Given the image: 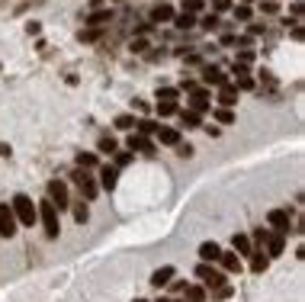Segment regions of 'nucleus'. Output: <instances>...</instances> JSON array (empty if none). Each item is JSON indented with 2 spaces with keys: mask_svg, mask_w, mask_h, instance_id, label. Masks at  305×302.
I'll return each mask as SVG.
<instances>
[{
  "mask_svg": "<svg viewBox=\"0 0 305 302\" xmlns=\"http://www.w3.org/2000/svg\"><path fill=\"white\" fill-rule=\"evenodd\" d=\"M135 126H138V119L132 116V113H119V116H116V129H119V132H132Z\"/></svg>",
  "mask_w": 305,
  "mask_h": 302,
  "instance_id": "393cba45",
  "label": "nucleus"
},
{
  "mask_svg": "<svg viewBox=\"0 0 305 302\" xmlns=\"http://www.w3.org/2000/svg\"><path fill=\"white\" fill-rule=\"evenodd\" d=\"M212 4H215L212 13H225V10H231V0H212Z\"/></svg>",
  "mask_w": 305,
  "mask_h": 302,
  "instance_id": "a18cd8bd",
  "label": "nucleus"
},
{
  "mask_svg": "<svg viewBox=\"0 0 305 302\" xmlns=\"http://www.w3.org/2000/svg\"><path fill=\"white\" fill-rule=\"evenodd\" d=\"M267 235H270L267 228H257V232L251 235V245H263V241H267Z\"/></svg>",
  "mask_w": 305,
  "mask_h": 302,
  "instance_id": "a19ab883",
  "label": "nucleus"
},
{
  "mask_svg": "<svg viewBox=\"0 0 305 302\" xmlns=\"http://www.w3.org/2000/svg\"><path fill=\"white\" fill-rule=\"evenodd\" d=\"M218 264H222L225 273H238L241 270V257L235 254V251H222V254H218Z\"/></svg>",
  "mask_w": 305,
  "mask_h": 302,
  "instance_id": "a211bd4d",
  "label": "nucleus"
},
{
  "mask_svg": "<svg viewBox=\"0 0 305 302\" xmlns=\"http://www.w3.org/2000/svg\"><path fill=\"white\" fill-rule=\"evenodd\" d=\"M129 151H141V154H154V142L148 135H138V132H132L129 142H126Z\"/></svg>",
  "mask_w": 305,
  "mask_h": 302,
  "instance_id": "1a4fd4ad",
  "label": "nucleus"
},
{
  "mask_svg": "<svg viewBox=\"0 0 305 302\" xmlns=\"http://www.w3.org/2000/svg\"><path fill=\"white\" fill-rule=\"evenodd\" d=\"M235 42H238L241 48H251V35H235Z\"/></svg>",
  "mask_w": 305,
  "mask_h": 302,
  "instance_id": "de8ad7c7",
  "label": "nucleus"
},
{
  "mask_svg": "<svg viewBox=\"0 0 305 302\" xmlns=\"http://www.w3.org/2000/svg\"><path fill=\"white\" fill-rule=\"evenodd\" d=\"M202 4H206V0H183V10H187V13H193V16H196L199 10H202Z\"/></svg>",
  "mask_w": 305,
  "mask_h": 302,
  "instance_id": "e433bc0d",
  "label": "nucleus"
},
{
  "mask_svg": "<svg viewBox=\"0 0 305 302\" xmlns=\"http://www.w3.org/2000/svg\"><path fill=\"white\" fill-rule=\"evenodd\" d=\"M263 245H267V257H279V254L286 251V235H276V232H270Z\"/></svg>",
  "mask_w": 305,
  "mask_h": 302,
  "instance_id": "ddd939ff",
  "label": "nucleus"
},
{
  "mask_svg": "<svg viewBox=\"0 0 305 302\" xmlns=\"http://www.w3.org/2000/svg\"><path fill=\"white\" fill-rule=\"evenodd\" d=\"M71 212H74V222L77 225H84V222L90 219V209H87V203H84V199L80 203H71Z\"/></svg>",
  "mask_w": 305,
  "mask_h": 302,
  "instance_id": "a878e982",
  "label": "nucleus"
},
{
  "mask_svg": "<svg viewBox=\"0 0 305 302\" xmlns=\"http://www.w3.org/2000/svg\"><path fill=\"white\" fill-rule=\"evenodd\" d=\"M39 219H42V228H45V238H58L61 222H58V209H55L52 199H42L39 203Z\"/></svg>",
  "mask_w": 305,
  "mask_h": 302,
  "instance_id": "f03ea898",
  "label": "nucleus"
},
{
  "mask_svg": "<svg viewBox=\"0 0 305 302\" xmlns=\"http://www.w3.org/2000/svg\"><path fill=\"white\" fill-rule=\"evenodd\" d=\"M276 10H279V7L273 4V0H267V4H263V13H276Z\"/></svg>",
  "mask_w": 305,
  "mask_h": 302,
  "instance_id": "8fccbe9b",
  "label": "nucleus"
},
{
  "mask_svg": "<svg viewBox=\"0 0 305 302\" xmlns=\"http://www.w3.org/2000/svg\"><path fill=\"white\" fill-rule=\"evenodd\" d=\"M177 113V100H157V116H174Z\"/></svg>",
  "mask_w": 305,
  "mask_h": 302,
  "instance_id": "c756f323",
  "label": "nucleus"
},
{
  "mask_svg": "<svg viewBox=\"0 0 305 302\" xmlns=\"http://www.w3.org/2000/svg\"><path fill=\"white\" fill-rule=\"evenodd\" d=\"M116 4H126V0H116Z\"/></svg>",
  "mask_w": 305,
  "mask_h": 302,
  "instance_id": "13d9d810",
  "label": "nucleus"
},
{
  "mask_svg": "<svg viewBox=\"0 0 305 302\" xmlns=\"http://www.w3.org/2000/svg\"><path fill=\"white\" fill-rule=\"evenodd\" d=\"M96 151H100V154H109V158H113V154L119 151V142H116L113 135H103L100 142H96Z\"/></svg>",
  "mask_w": 305,
  "mask_h": 302,
  "instance_id": "5701e85b",
  "label": "nucleus"
},
{
  "mask_svg": "<svg viewBox=\"0 0 305 302\" xmlns=\"http://www.w3.org/2000/svg\"><path fill=\"white\" fill-rule=\"evenodd\" d=\"M212 113H215V119H218L222 126H231V123H235V113L225 110V106H218V110H212Z\"/></svg>",
  "mask_w": 305,
  "mask_h": 302,
  "instance_id": "7c9ffc66",
  "label": "nucleus"
},
{
  "mask_svg": "<svg viewBox=\"0 0 305 302\" xmlns=\"http://www.w3.org/2000/svg\"><path fill=\"white\" fill-rule=\"evenodd\" d=\"M174 276H177V270L170 267V264H164V267H157V270L151 273V280H148V283H151L154 289H161V286H167L170 280H174Z\"/></svg>",
  "mask_w": 305,
  "mask_h": 302,
  "instance_id": "f8f14e48",
  "label": "nucleus"
},
{
  "mask_svg": "<svg viewBox=\"0 0 305 302\" xmlns=\"http://www.w3.org/2000/svg\"><path fill=\"white\" fill-rule=\"evenodd\" d=\"M231 293H235V289H231V286L225 283V286H218V289H215V293H212V299H228Z\"/></svg>",
  "mask_w": 305,
  "mask_h": 302,
  "instance_id": "79ce46f5",
  "label": "nucleus"
},
{
  "mask_svg": "<svg viewBox=\"0 0 305 302\" xmlns=\"http://www.w3.org/2000/svg\"><path fill=\"white\" fill-rule=\"evenodd\" d=\"M48 199H52L55 203V209L61 212V209H68L71 206V199H68V184H65V180H48Z\"/></svg>",
  "mask_w": 305,
  "mask_h": 302,
  "instance_id": "39448f33",
  "label": "nucleus"
},
{
  "mask_svg": "<svg viewBox=\"0 0 305 302\" xmlns=\"http://www.w3.org/2000/svg\"><path fill=\"white\" fill-rule=\"evenodd\" d=\"M10 209H13V215H16L19 225H32L35 219H39V209L32 206V199L26 196V193H16L13 203H10Z\"/></svg>",
  "mask_w": 305,
  "mask_h": 302,
  "instance_id": "f257e3e1",
  "label": "nucleus"
},
{
  "mask_svg": "<svg viewBox=\"0 0 305 302\" xmlns=\"http://www.w3.org/2000/svg\"><path fill=\"white\" fill-rule=\"evenodd\" d=\"M238 62H241V65H251V62H254V52H251V48H241V52H238Z\"/></svg>",
  "mask_w": 305,
  "mask_h": 302,
  "instance_id": "37998d69",
  "label": "nucleus"
},
{
  "mask_svg": "<svg viewBox=\"0 0 305 302\" xmlns=\"http://www.w3.org/2000/svg\"><path fill=\"white\" fill-rule=\"evenodd\" d=\"M187 110H193V113H209L212 110V103H209V93H206L202 87H196V90H193V96H190V106H187Z\"/></svg>",
  "mask_w": 305,
  "mask_h": 302,
  "instance_id": "9d476101",
  "label": "nucleus"
},
{
  "mask_svg": "<svg viewBox=\"0 0 305 302\" xmlns=\"http://www.w3.org/2000/svg\"><path fill=\"white\" fill-rule=\"evenodd\" d=\"M241 4H248V7H251V4H254V0H241Z\"/></svg>",
  "mask_w": 305,
  "mask_h": 302,
  "instance_id": "864d4df0",
  "label": "nucleus"
},
{
  "mask_svg": "<svg viewBox=\"0 0 305 302\" xmlns=\"http://www.w3.org/2000/svg\"><path fill=\"white\" fill-rule=\"evenodd\" d=\"M222 45H225V48H228V45H235V35L225 32V35H222Z\"/></svg>",
  "mask_w": 305,
  "mask_h": 302,
  "instance_id": "3c124183",
  "label": "nucleus"
},
{
  "mask_svg": "<svg viewBox=\"0 0 305 302\" xmlns=\"http://www.w3.org/2000/svg\"><path fill=\"white\" fill-rule=\"evenodd\" d=\"M218 254H222V248H218L215 241H202V245H199V260L202 264H215Z\"/></svg>",
  "mask_w": 305,
  "mask_h": 302,
  "instance_id": "f3484780",
  "label": "nucleus"
},
{
  "mask_svg": "<svg viewBox=\"0 0 305 302\" xmlns=\"http://www.w3.org/2000/svg\"><path fill=\"white\" fill-rule=\"evenodd\" d=\"M231 245H235V254H238V257H248L251 251H254V245H251L248 235H235V238H231Z\"/></svg>",
  "mask_w": 305,
  "mask_h": 302,
  "instance_id": "aec40b11",
  "label": "nucleus"
},
{
  "mask_svg": "<svg viewBox=\"0 0 305 302\" xmlns=\"http://www.w3.org/2000/svg\"><path fill=\"white\" fill-rule=\"evenodd\" d=\"M183 296H187V302H206V289L202 286H187Z\"/></svg>",
  "mask_w": 305,
  "mask_h": 302,
  "instance_id": "c85d7f7f",
  "label": "nucleus"
},
{
  "mask_svg": "<svg viewBox=\"0 0 305 302\" xmlns=\"http://www.w3.org/2000/svg\"><path fill=\"white\" fill-rule=\"evenodd\" d=\"M96 184H100V190H106V193H113L116 190V184H119V167H100V180H96Z\"/></svg>",
  "mask_w": 305,
  "mask_h": 302,
  "instance_id": "9b49d317",
  "label": "nucleus"
},
{
  "mask_svg": "<svg viewBox=\"0 0 305 302\" xmlns=\"http://www.w3.org/2000/svg\"><path fill=\"white\" fill-rule=\"evenodd\" d=\"M174 148H177V154H180V158H193V154H196V148H193V145H174Z\"/></svg>",
  "mask_w": 305,
  "mask_h": 302,
  "instance_id": "58836bf2",
  "label": "nucleus"
},
{
  "mask_svg": "<svg viewBox=\"0 0 305 302\" xmlns=\"http://www.w3.org/2000/svg\"><path fill=\"white\" fill-rule=\"evenodd\" d=\"M77 167H84V171H93V167H96V154L93 151H77Z\"/></svg>",
  "mask_w": 305,
  "mask_h": 302,
  "instance_id": "bb28decb",
  "label": "nucleus"
},
{
  "mask_svg": "<svg viewBox=\"0 0 305 302\" xmlns=\"http://www.w3.org/2000/svg\"><path fill=\"white\" fill-rule=\"evenodd\" d=\"M170 19H174V7H170V4H157L151 13H148L151 26H154V23H170Z\"/></svg>",
  "mask_w": 305,
  "mask_h": 302,
  "instance_id": "2eb2a0df",
  "label": "nucleus"
},
{
  "mask_svg": "<svg viewBox=\"0 0 305 302\" xmlns=\"http://www.w3.org/2000/svg\"><path fill=\"white\" fill-rule=\"evenodd\" d=\"M180 90L177 87H157V100H177Z\"/></svg>",
  "mask_w": 305,
  "mask_h": 302,
  "instance_id": "f704fd0d",
  "label": "nucleus"
},
{
  "mask_svg": "<svg viewBox=\"0 0 305 302\" xmlns=\"http://www.w3.org/2000/svg\"><path fill=\"white\" fill-rule=\"evenodd\" d=\"M170 23H174L177 29H183V32H187V29H193V26H196V16L183 10V13H174V19H170Z\"/></svg>",
  "mask_w": 305,
  "mask_h": 302,
  "instance_id": "4be33fe9",
  "label": "nucleus"
},
{
  "mask_svg": "<svg viewBox=\"0 0 305 302\" xmlns=\"http://www.w3.org/2000/svg\"><path fill=\"white\" fill-rule=\"evenodd\" d=\"M106 23H113V10H103V7H100V10H93V13L87 16V26H90V29H103Z\"/></svg>",
  "mask_w": 305,
  "mask_h": 302,
  "instance_id": "dca6fc26",
  "label": "nucleus"
},
{
  "mask_svg": "<svg viewBox=\"0 0 305 302\" xmlns=\"http://www.w3.org/2000/svg\"><path fill=\"white\" fill-rule=\"evenodd\" d=\"M103 29H80V42H100Z\"/></svg>",
  "mask_w": 305,
  "mask_h": 302,
  "instance_id": "473e14b6",
  "label": "nucleus"
},
{
  "mask_svg": "<svg viewBox=\"0 0 305 302\" xmlns=\"http://www.w3.org/2000/svg\"><path fill=\"white\" fill-rule=\"evenodd\" d=\"M151 32V23H138L135 26V35H148Z\"/></svg>",
  "mask_w": 305,
  "mask_h": 302,
  "instance_id": "49530a36",
  "label": "nucleus"
},
{
  "mask_svg": "<svg viewBox=\"0 0 305 302\" xmlns=\"http://www.w3.org/2000/svg\"><path fill=\"white\" fill-rule=\"evenodd\" d=\"M196 276L202 280V289H212V293H215L218 286H225V283H228L225 270L212 267V264H202V260H199V267H196Z\"/></svg>",
  "mask_w": 305,
  "mask_h": 302,
  "instance_id": "7ed1b4c3",
  "label": "nucleus"
},
{
  "mask_svg": "<svg viewBox=\"0 0 305 302\" xmlns=\"http://www.w3.org/2000/svg\"><path fill=\"white\" fill-rule=\"evenodd\" d=\"M71 184L80 187V196H84V199H96V193H100L96 177H90V171H84V167H77V171L71 174Z\"/></svg>",
  "mask_w": 305,
  "mask_h": 302,
  "instance_id": "20e7f679",
  "label": "nucleus"
},
{
  "mask_svg": "<svg viewBox=\"0 0 305 302\" xmlns=\"http://www.w3.org/2000/svg\"><path fill=\"white\" fill-rule=\"evenodd\" d=\"M157 302H170V299H157Z\"/></svg>",
  "mask_w": 305,
  "mask_h": 302,
  "instance_id": "4d7b16f0",
  "label": "nucleus"
},
{
  "mask_svg": "<svg viewBox=\"0 0 305 302\" xmlns=\"http://www.w3.org/2000/svg\"><path fill=\"white\" fill-rule=\"evenodd\" d=\"M0 158H10V145H0Z\"/></svg>",
  "mask_w": 305,
  "mask_h": 302,
  "instance_id": "603ef678",
  "label": "nucleus"
},
{
  "mask_svg": "<svg viewBox=\"0 0 305 302\" xmlns=\"http://www.w3.org/2000/svg\"><path fill=\"white\" fill-rule=\"evenodd\" d=\"M135 302H148V299H135Z\"/></svg>",
  "mask_w": 305,
  "mask_h": 302,
  "instance_id": "6e6d98bb",
  "label": "nucleus"
},
{
  "mask_svg": "<svg viewBox=\"0 0 305 302\" xmlns=\"http://www.w3.org/2000/svg\"><path fill=\"white\" fill-rule=\"evenodd\" d=\"M145 48H148V42H145L141 35H135V39L129 42V52H132V55H145Z\"/></svg>",
  "mask_w": 305,
  "mask_h": 302,
  "instance_id": "72a5a7b5",
  "label": "nucleus"
},
{
  "mask_svg": "<svg viewBox=\"0 0 305 302\" xmlns=\"http://www.w3.org/2000/svg\"><path fill=\"white\" fill-rule=\"evenodd\" d=\"M235 103H238V87H235V84H225V87H218V106L231 110Z\"/></svg>",
  "mask_w": 305,
  "mask_h": 302,
  "instance_id": "4468645a",
  "label": "nucleus"
},
{
  "mask_svg": "<svg viewBox=\"0 0 305 302\" xmlns=\"http://www.w3.org/2000/svg\"><path fill=\"white\" fill-rule=\"evenodd\" d=\"M113 158H116V167H126V164H132V151H116Z\"/></svg>",
  "mask_w": 305,
  "mask_h": 302,
  "instance_id": "4c0bfd02",
  "label": "nucleus"
},
{
  "mask_svg": "<svg viewBox=\"0 0 305 302\" xmlns=\"http://www.w3.org/2000/svg\"><path fill=\"white\" fill-rule=\"evenodd\" d=\"M19 232V222H16V215L10 206H0V235L4 238H13Z\"/></svg>",
  "mask_w": 305,
  "mask_h": 302,
  "instance_id": "0eeeda50",
  "label": "nucleus"
},
{
  "mask_svg": "<svg viewBox=\"0 0 305 302\" xmlns=\"http://www.w3.org/2000/svg\"><path fill=\"white\" fill-rule=\"evenodd\" d=\"M248 257H251V270H254V273H263L267 267H270V257H267L263 251H251Z\"/></svg>",
  "mask_w": 305,
  "mask_h": 302,
  "instance_id": "412c9836",
  "label": "nucleus"
},
{
  "mask_svg": "<svg viewBox=\"0 0 305 302\" xmlns=\"http://www.w3.org/2000/svg\"><path fill=\"white\" fill-rule=\"evenodd\" d=\"M267 225H270L276 235H289L292 232V219H289L286 209H270L267 212Z\"/></svg>",
  "mask_w": 305,
  "mask_h": 302,
  "instance_id": "423d86ee",
  "label": "nucleus"
},
{
  "mask_svg": "<svg viewBox=\"0 0 305 302\" xmlns=\"http://www.w3.org/2000/svg\"><path fill=\"white\" fill-rule=\"evenodd\" d=\"M196 23H199V26H202L206 32H215L218 26H222V19H218V13H206V16H202V19H196Z\"/></svg>",
  "mask_w": 305,
  "mask_h": 302,
  "instance_id": "cd10ccee",
  "label": "nucleus"
},
{
  "mask_svg": "<svg viewBox=\"0 0 305 302\" xmlns=\"http://www.w3.org/2000/svg\"><path fill=\"white\" fill-rule=\"evenodd\" d=\"M238 90H254V77H238Z\"/></svg>",
  "mask_w": 305,
  "mask_h": 302,
  "instance_id": "c03bdc74",
  "label": "nucleus"
},
{
  "mask_svg": "<svg viewBox=\"0 0 305 302\" xmlns=\"http://www.w3.org/2000/svg\"><path fill=\"white\" fill-rule=\"evenodd\" d=\"M154 132H157L154 119H138V135H154Z\"/></svg>",
  "mask_w": 305,
  "mask_h": 302,
  "instance_id": "2f4dec72",
  "label": "nucleus"
},
{
  "mask_svg": "<svg viewBox=\"0 0 305 302\" xmlns=\"http://www.w3.org/2000/svg\"><path fill=\"white\" fill-rule=\"evenodd\" d=\"M231 74H235V77H248V74H251V71H248V65H241V62H235V65H231Z\"/></svg>",
  "mask_w": 305,
  "mask_h": 302,
  "instance_id": "ea45409f",
  "label": "nucleus"
},
{
  "mask_svg": "<svg viewBox=\"0 0 305 302\" xmlns=\"http://www.w3.org/2000/svg\"><path fill=\"white\" fill-rule=\"evenodd\" d=\"M170 302H183V299H170Z\"/></svg>",
  "mask_w": 305,
  "mask_h": 302,
  "instance_id": "5fc2aeb1",
  "label": "nucleus"
},
{
  "mask_svg": "<svg viewBox=\"0 0 305 302\" xmlns=\"http://www.w3.org/2000/svg\"><path fill=\"white\" fill-rule=\"evenodd\" d=\"M235 19H238V23H248V19H251V7H248V4H238V7H235Z\"/></svg>",
  "mask_w": 305,
  "mask_h": 302,
  "instance_id": "c9c22d12",
  "label": "nucleus"
},
{
  "mask_svg": "<svg viewBox=\"0 0 305 302\" xmlns=\"http://www.w3.org/2000/svg\"><path fill=\"white\" fill-rule=\"evenodd\" d=\"M26 32H29V35H39L42 26H39V23H26Z\"/></svg>",
  "mask_w": 305,
  "mask_h": 302,
  "instance_id": "09e8293b",
  "label": "nucleus"
},
{
  "mask_svg": "<svg viewBox=\"0 0 305 302\" xmlns=\"http://www.w3.org/2000/svg\"><path fill=\"white\" fill-rule=\"evenodd\" d=\"M202 84H209V87H225L228 74L218 65H202Z\"/></svg>",
  "mask_w": 305,
  "mask_h": 302,
  "instance_id": "6e6552de",
  "label": "nucleus"
},
{
  "mask_svg": "<svg viewBox=\"0 0 305 302\" xmlns=\"http://www.w3.org/2000/svg\"><path fill=\"white\" fill-rule=\"evenodd\" d=\"M157 138H161V145H180V129H170V126H157V132H154Z\"/></svg>",
  "mask_w": 305,
  "mask_h": 302,
  "instance_id": "6ab92c4d",
  "label": "nucleus"
},
{
  "mask_svg": "<svg viewBox=\"0 0 305 302\" xmlns=\"http://www.w3.org/2000/svg\"><path fill=\"white\" fill-rule=\"evenodd\" d=\"M180 123L187 126V129H199L202 126V116L193 113V110H180Z\"/></svg>",
  "mask_w": 305,
  "mask_h": 302,
  "instance_id": "b1692460",
  "label": "nucleus"
}]
</instances>
